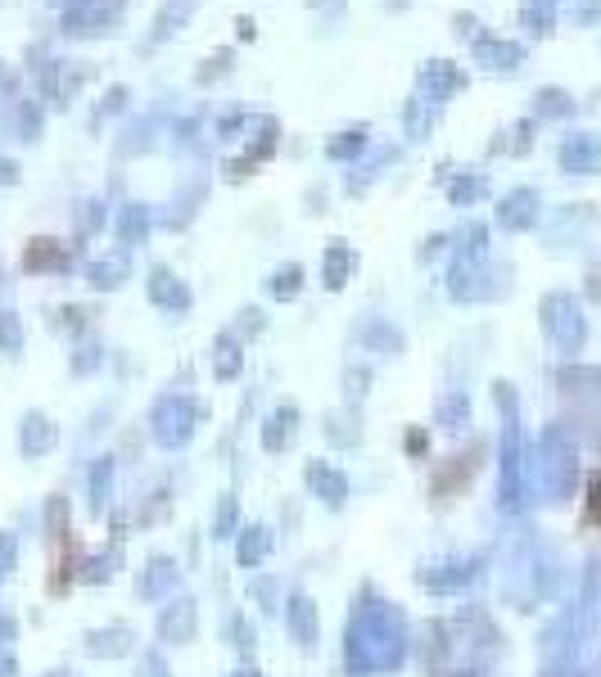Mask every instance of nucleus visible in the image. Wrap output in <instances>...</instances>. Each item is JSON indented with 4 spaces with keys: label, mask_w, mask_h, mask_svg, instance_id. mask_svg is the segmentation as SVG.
<instances>
[{
    "label": "nucleus",
    "mask_w": 601,
    "mask_h": 677,
    "mask_svg": "<svg viewBox=\"0 0 601 677\" xmlns=\"http://www.w3.org/2000/svg\"><path fill=\"white\" fill-rule=\"evenodd\" d=\"M344 271H349V253L344 249H330V262H325V285L340 290L344 285Z\"/></svg>",
    "instance_id": "23"
},
{
    "label": "nucleus",
    "mask_w": 601,
    "mask_h": 677,
    "mask_svg": "<svg viewBox=\"0 0 601 677\" xmlns=\"http://www.w3.org/2000/svg\"><path fill=\"white\" fill-rule=\"evenodd\" d=\"M150 294H154V303H163V307H186V303H190V294L168 276V271H154Z\"/></svg>",
    "instance_id": "16"
},
{
    "label": "nucleus",
    "mask_w": 601,
    "mask_h": 677,
    "mask_svg": "<svg viewBox=\"0 0 601 677\" xmlns=\"http://www.w3.org/2000/svg\"><path fill=\"white\" fill-rule=\"evenodd\" d=\"M267 552H272V528H262V524H249L240 528V547H236V560L244 569H258L267 560Z\"/></svg>",
    "instance_id": "11"
},
{
    "label": "nucleus",
    "mask_w": 601,
    "mask_h": 677,
    "mask_svg": "<svg viewBox=\"0 0 601 677\" xmlns=\"http://www.w3.org/2000/svg\"><path fill=\"white\" fill-rule=\"evenodd\" d=\"M19 344H23V330L14 312H0V353H19Z\"/></svg>",
    "instance_id": "21"
},
{
    "label": "nucleus",
    "mask_w": 601,
    "mask_h": 677,
    "mask_svg": "<svg viewBox=\"0 0 601 677\" xmlns=\"http://www.w3.org/2000/svg\"><path fill=\"white\" fill-rule=\"evenodd\" d=\"M425 443H430V438H425V430H412V434H408V452H412V456H421V452H425Z\"/></svg>",
    "instance_id": "34"
},
{
    "label": "nucleus",
    "mask_w": 601,
    "mask_h": 677,
    "mask_svg": "<svg viewBox=\"0 0 601 677\" xmlns=\"http://www.w3.org/2000/svg\"><path fill=\"white\" fill-rule=\"evenodd\" d=\"M299 276H303L299 266H286V271H277V281H272V294H277V299H294V294H299Z\"/></svg>",
    "instance_id": "24"
},
{
    "label": "nucleus",
    "mask_w": 601,
    "mask_h": 677,
    "mask_svg": "<svg viewBox=\"0 0 601 677\" xmlns=\"http://www.w3.org/2000/svg\"><path fill=\"white\" fill-rule=\"evenodd\" d=\"M54 443H59V425L50 416H41V412H28L23 425H19L23 456H46V452H54Z\"/></svg>",
    "instance_id": "6"
},
{
    "label": "nucleus",
    "mask_w": 601,
    "mask_h": 677,
    "mask_svg": "<svg viewBox=\"0 0 601 677\" xmlns=\"http://www.w3.org/2000/svg\"><path fill=\"white\" fill-rule=\"evenodd\" d=\"M236 524H240V502H236V493H222L218 511H213V537H231Z\"/></svg>",
    "instance_id": "17"
},
{
    "label": "nucleus",
    "mask_w": 601,
    "mask_h": 677,
    "mask_svg": "<svg viewBox=\"0 0 601 677\" xmlns=\"http://www.w3.org/2000/svg\"><path fill=\"white\" fill-rule=\"evenodd\" d=\"M14 637H19V624L6 615V609H0V650H10V646H14Z\"/></svg>",
    "instance_id": "27"
},
{
    "label": "nucleus",
    "mask_w": 601,
    "mask_h": 677,
    "mask_svg": "<svg viewBox=\"0 0 601 677\" xmlns=\"http://www.w3.org/2000/svg\"><path fill=\"white\" fill-rule=\"evenodd\" d=\"M19 565V537L14 533H0V583H6Z\"/></svg>",
    "instance_id": "22"
},
{
    "label": "nucleus",
    "mask_w": 601,
    "mask_h": 677,
    "mask_svg": "<svg viewBox=\"0 0 601 677\" xmlns=\"http://www.w3.org/2000/svg\"><path fill=\"white\" fill-rule=\"evenodd\" d=\"M46 677H78L73 668H54V673H46Z\"/></svg>",
    "instance_id": "37"
},
{
    "label": "nucleus",
    "mask_w": 601,
    "mask_h": 677,
    "mask_svg": "<svg viewBox=\"0 0 601 677\" xmlns=\"http://www.w3.org/2000/svg\"><path fill=\"white\" fill-rule=\"evenodd\" d=\"M408 655V624L403 615L380 600L375 592H362L353 600V619H349V668L358 677L367 673H389Z\"/></svg>",
    "instance_id": "1"
},
{
    "label": "nucleus",
    "mask_w": 601,
    "mask_h": 677,
    "mask_svg": "<svg viewBox=\"0 0 601 677\" xmlns=\"http://www.w3.org/2000/svg\"><path fill=\"white\" fill-rule=\"evenodd\" d=\"M82 646H87V655H96V659H122V655H131L137 637H131V628L113 624V628H91V633L82 637Z\"/></svg>",
    "instance_id": "7"
},
{
    "label": "nucleus",
    "mask_w": 601,
    "mask_h": 677,
    "mask_svg": "<svg viewBox=\"0 0 601 677\" xmlns=\"http://www.w3.org/2000/svg\"><path fill=\"white\" fill-rule=\"evenodd\" d=\"M109 574H113L109 560H87V574H82V578H87V583H109Z\"/></svg>",
    "instance_id": "32"
},
{
    "label": "nucleus",
    "mask_w": 601,
    "mask_h": 677,
    "mask_svg": "<svg viewBox=\"0 0 601 677\" xmlns=\"http://www.w3.org/2000/svg\"><path fill=\"white\" fill-rule=\"evenodd\" d=\"M118 276H122V262H100V266L91 271V285L113 290V285H118Z\"/></svg>",
    "instance_id": "26"
},
{
    "label": "nucleus",
    "mask_w": 601,
    "mask_h": 677,
    "mask_svg": "<svg viewBox=\"0 0 601 677\" xmlns=\"http://www.w3.org/2000/svg\"><path fill=\"white\" fill-rule=\"evenodd\" d=\"M96 362H100V348H91V344H87V348L78 353V362H73V371H78V375H87V371H96Z\"/></svg>",
    "instance_id": "31"
},
{
    "label": "nucleus",
    "mask_w": 601,
    "mask_h": 677,
    "mask_svg": "<svg viewBox=\"0 0 601 677\" xmlns=\"http://www.w3.org/2000/svg\"><path fill=\"white\" fill-rule=\"evenodd\" d=\"M194 425H199V406L190 397H181V393L159 397V406L150 412V430H154V443L159 447H186L190 434H194Z\"/></svg>",
    "instance_id": "2"
},
{
    "label": "nucleus",
    "mask_w": 601,
    "mask_h": 677,
    "mask_svg": "<svg viewBox=\"0 0 601 677\" xmlns=\"http://www.w3.org/2000/svg\"><path fill=\"white\" fill-rule=\"evenodd\" d=\"M286 619H290L294 641H299L303 650H312V646H317V605H312V596L294 592L290 605H286Z\"/></svg>",
    "instance_id": "9"
},
{
    "label": "nucleus",
    "mask_w": 601,
    "mask_h": 677,
    "mask_svg": "<svg viewBox=\"0 0 601 677\" xmlns=\"http://www.w3.org/2000/svg\"><path fill=\"white\" fill-rule=\"evenodd\" d=\"M236 677H262V673H258V668H240Z\"/></svg>",
    "instance_id": "38"
},
{
    "label": "nucleus",
    "mask_w": 601,
    "mask_h": 677,
    "mask_svg": "<svg viewBox=\"0 0 601 677\" xmlns=\"http://www.w3.org/2000/svg\"><path fill=\"white\" fill-rule=\"evenodd\" d=\"M471 565H461V560H452V565H434V569H421L417 574V583L425 587V592H452V587H461V583H471Z\"/></svg>",
    "instance_id": "12"
},
{
    "label": "nucleus",
    "mask_w": 601,
    "mask_h": 677,
    "mask_svg": "<svg viewBox=\"0 0 601 677\" xmlns=\"http://www.w3.org/2000/svg\"><path fill=\"white\" fill-rule=\"evenodd\" d=\"M109 493H113V461H109V456H100V461H96V469H91V511H96V515H104Z\"/></svg>",
    "instance_id": "13"
},
{
    "label": "nucleus",
    "mask_w": 601,
    "mask_h": 677,
    "mask_svg": "<svg viewBox=\"0 0 601 677\" xmlns=\"http://www.w3.org/2000/svg\"><path fill=\"white\" fill-rule=\"evenodd\" d=\"M177 578H181V569H177L172 556H150V565L137 574V596L141 600H163L168 592H177Z\"/></svg>",
    "instance_id": "5"
},
{
    "label": "nucleus",
    "mask_w": 601,
    "mask_h": 677,
    "mask_svg": "<svg viewBox=\"0 0 601 677\" xmlns=\"http://www.w3.org/2000/svg\"><path fill=\"white\" fill-rule=\"evenodd\" d=\"M321 430H325V438L335 443V447H353L362 438V425H353V416H344V412H330Z\"/></svg>",
    "instance_id": "14"
},
{
    "label": "nucleus",
    "mask_w": 601,
    "mask_h": 677,
    "mask_svg": "<svg viewBox=\"0 0 601 677\" xmlns=\"http://www.w3.org/2000/svg\"><path fill=\"white\" fill-rule=\"evenodd\" d=\"M294 438H299V412L294 406H281V412L267 416V425H262V447L267 452H286Z\"/></svg>",
    "instance_id": "10"
},
{
    "label": "nucleus",
    "mask_w": 601,
    "mask_h": 677,
    "mask_svg": "<svg viewBox=\"0 0 601 677\" xmlns=\"http://www.w3.org/2000/svg\"><path fill=\"white\" fill-rule=\"evenodd\" d=\"M218 380H236L240 375V348L231 344V338H222V344H218Z\"/></svg>",
    "instance_id": "20"
},
{
    "label": "nucleus",
    "mask_w": 601,
    "mask_h": 677,
    "mask_svg": "<svg viewBox=\"0 0 601 677\" xmlns=\"http://www.w3.org/2000/svg\"><path fill=\"white\" fill-rule=\"evenodd\" d=\"M231 637H236L240 650H253V628H249L244 619H231Z\"/></svg>",
    "instance_id": "28"
},
{
    "label": "nucleus",
    "mask_w": 601,
    "mask_h": 677,
    "mask_svg": "<svg viewBox=\"0 0 601 677\" xmlns=\"http://www.w3.org/2000/svg\"><path fill=\"white\" fill-rule=\"evenodd\" d=\"M146 668H150V677H168V668H163L159 655H146Z\"/></svg>",
    "instance_id": "36"
},
{
    "label": "nucleus",
    "mask_w": 601,
    "mask_h": 677,
    "mask_svg": "<svg viewBox=\"0 0 601 677\" xmlns=\"http://www.w3.org/2000/svg\"><path fill=\"white\" fill-rule=\"evenodd\" d=\"M69 519H73L69 497H50L46 502V537H63V533H69Z\"/></svg>",
    "instance_id": "18"
},
{
    "label": "nucleus",
    "mask_w": 601,
    "mask_h": 677,
    "mask_svg": "<svg viewBox=\"0 0 601 677\" xmlns=\"http://www.w3.org/2000/svg\"><path fill=\"white\" fill-rule=\"evenodd\" d=\"M583 519L601 528V474H592V484H588V502H583Z\"/></svg>",
    "instance_id": "25"
},
{
    "label": "nucleus",
    "mask_w": 601,
    "mask_h": 677,
    "mask_svg": "<svg viewBox=\"0 0 601 677\" xmlns=\"http://www.w3.org/2000/svg\"><path fill=\"white\" fill-rule=\"evenodd\" d=\"M303 479H308L312 497H321L330 511H340V506L349 502V479H344V474H340L335 465H325V461H308Z\"/></svg>",
    "instance_id": "4"
},
{
    "label": "nucleus",
    "mask_w": 601,
    "mask_h": 677,
    "mask_svg": "<svg viewBox=\"0 0 601 677\" xmlns=\"http://www.w3.org/2000/svg\"><path fill=\"white\" fill-rule=\"evenodd\" d=\"M475 465H480L475 452H465V456L457 452V456L439 461V465H434V493L448 497V493H457L461 484H471V479H475Z\"/></svg>",
    "instance_id": "8"
},
{
    "label": "nucleus",
    "mask_w": 601,
    "mask_h": 677,
    "mask_svg": "<svg viewBox=\"0 0 601 677\" xmlns=\"http://www.w3.org/2000/svg\"><path fill=\"white\" fill-rule=\"evenodd\" d=\"M194 637H199V609H194L190 596H177L159 615V641L163 646H190Z\"/></svg>",
    "instance_id": "3"
},
{
    "label": "nucleus",
    "mask_w": 601,
    "mask_h": 677,
    "mask_svg": "<svg viewBox=\"0 0 601 677\" xmlns=\"http://www.w3.org/2000/svg\"><path fill=\"white\" fill-rule=\"evenodd\" d=\"M14 673H19L14 655H10V650H0V677H14Z\"/></svg>",
    "instance_id": "35"
},
{
    "label": "nucleus",
    "mask_w": 601,
    "mask_h": 677,
    "mask_svg": "<svg viewBox=\"0 0 601 677\" xmlns=\"http://www.w3.org/2000/svg\"><path fill=\"white\" fill-rule=\"evenodd\" d=\"M367 380H371L367 371H349V393H353V397H362V393H367Z\"/></svg>",
    "instance_id": "33"
},
{
    "label": "nucleus",
    "mask_w": 601,
    "mask_h": 677,
    "mask_svg": "<svg viewBox=\"0 0 601 677\" xmlns=\"http://www.w3.org/2000/svg\"><path fill=\"white\" fill-rule=\"evenodd\" d=\"M434 416H439V425H448V430H457V425H465V421H471V402H465L461 393H448V397H439V406H434Z\"/></svg>",
    "instance_id": "15"
},
{
    "label": "nucleus",
    "mask_w": 601,
    "mask_h": 677,
    "mask_svg": "<svg viewBox=\"0 0 601 677\" xmlns=\"http://www.w3.org/2000/svg\"><path fill=\"white\" fill-rule=\"evenodd\" d=\"M28 266H32V271H46V266H63V253L54 249V240H37V244L28 249Z\"/></svg>",
    "instance_id": "19"
},
{
    "label": "nucleus",
    "mask_w": 601,
    "mask_h": 677,
    "mask_svg": "<svg viewBox=\"0 0 601 677\" xmlns=\"http://www.w3.org/2000/svg\"><path fill=\"white\" fill-rule=\"evenodd\" d=\"M565 163H597V145H570Z\"/></svg>",
    "instance_id": "30"
},
{
    "label": "nucleus",
    "mask_w": 601,
    "mask_h": 677,
    "mask_svg": "<svg viewBox=\"0 0 601 677\" xmlns=\"http://www.w3.org/2000/svg\"><path fill=\"white\" fill-rule=\"evenodd\" d=\"M253 596L262 600V609H277V587L267 583V578H258V583H253Z\"/></svg>",
    "instance_id": "29"
}]
</instances>
